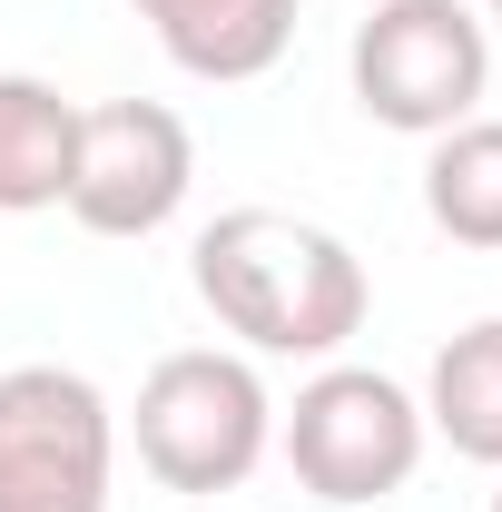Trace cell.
Wrapping results in <instances>:
<instances>
[{
    "instance_id": "cell-5",
    "label": "cell",
    "mask_w": 502,
    "mask_h": 512,
    "mask_svg": "<svg viewBox=\"0 0 502 512\" xmlns=\"http://www.w3.org/2000/svg\"><path fill=\"white\" fill-rule=\"evenodd\" d=\"M119 414L79 365L0 375V512H109Z\"/></svg>"
},
{
    "instance_id": "cell-6",
    "label": "cell",
    "mask_w": 502,
    "mask_h": 512,
    "mask_svg": "<svg viewBox=\"0 0 502 512\" xmlns=\"http://www.w3.org/2000/svg\"><path fill=\"white\" fill-rule=\"evenodd\" d=\"M197 188V138L178 109L158 99H99L79 109V148H69V217L89 237H158Z\"/></svg>"
},
{
    "instance_id": "cell-3",
    "label": "cell",
    "mask_w": 502,
    "mask_h": 512,
    "mask_svg": "<svg viewBox=\"0 0 502 512\" xmlns=\"http://www.w3.org/2000/svg\"><path fill=\"white\" fill-rule=\"evenodd\" d=\"M355 99L375 128L404 138H443V128L483 119V89H493V40H483V10L473 0H375L355 20Z\"/></svg>"
},
{
    "instance_id": "cell-1",
    "label": "cell",
    "mask_w": 502,
    "mask_h": 512,
    "mask_svg": "<svg viewBox=\"0 0 502 512\" xmlns=\"http://www.w3.org/2000/svg\"><path fill=\"white\" fill-rule=\"evenodd\" d=\"M197 306L227 325L247 355H345V335H365V256L345 247L335 227L315 217H286V207H227L207 217L188 247Z\"/></svg>"
},
{
    "instance_id": "cell-11",
    "label": "cell",
    "mask_w": 502,
    "mask_h": 512,
    "mask_svg": "<svg viewBox=\"0 0 502 512\" xmlns=\"http://www.w3.org/2000/svg\"><path fill=\"white\" fill-rule=\"evenodd\" d=\"M483 10H493V20H502V0H483Z\"/></svg>"
},
{
    "instance_id": "cell-10",
    "label": "cell",
    "mask_w": 502,
    "mask_h": 512,
    "mask_svg": "<svg viewBox=\"0 0 502 512\" xmlns=\"http://www.w3.org/2000/svg\"><path fill=\"white\" fill-rule=\"evenodd\" d=\"M424 217L453 247H502V119H463L424 158Z\"/></svg>"
},
{
    "instance_id": "cell-7",
    "label": "cell",
    "mask_w": 502,
    "mask_h": 512,
    "mask_svg": "<svg viewBox=\"0 0 502 512\" xmlns=\"http://www.w3.org/2000/svg\"><path fill=\"white\" fill-rule=\"evenodd\" d=\"M128 10L158 30V50L188 79H217V89L266 79L296 40V0H128Z\"/></svg>"
},
{
    "instance_id": "cell-4",
    "label": "cell",
    "mask_w": 502,
    "mask_h": 512,
    "mask_svg": "<svg viewBox=\"0 0 502 512\" xmlns=\"http://www.w3.org/2000/svg\"><path fill=\"white\" fill-rule=\"evenodd\" d=\"M276 444H286V463L315 503H335V512L394 503L424 463V394H404L375 365H325L315 384H296Z\"/></svg>"
},
{
    "instance_id": "cell-9",
    "label": "cell",
    "mask_w": 502,
    "mask_h": 512,
    "mask_svg": "<svg viewBox=\"0 0 502 512\" xmlns=\"http://www.w3.org/2000/svg\"><path fill=\"white\" fill-rule=\"evenodd\" d=\"M424 434L463 453V463H493L502 473V316L463 325L424 375Z\"/></svg>"
},
{
    "instance_id": "cell-12",
    "label": "cell",
    "mask_w": 502,
    "mask_h": 512,
    "mask_svg": "<svg viewBox=\"0 0 502 512\" xmlns=\"http://www.w3.org/2000/svg\"><path fill=\"white\" fill-rule=\"evenodd\" d=\"M483 512H502V493H493V503H483Z\"/></svg>"
},
{
    "instance_id": "cell-8",
    "label": "cell",
    "mask_w": 502,
    "mask_h": 512,
    "mask_svg": "<svg viewBox=\"0 0 502 512\" xmlns=\"http://www.w3.org/2000/svg\"><path fill=\"white\" fill-rule=\"evenodd\" d=\"M69 148H79V99H60L30 69H0V217H40L69 197Z\"/></svg>"
},
{
    "instance_id": "cell-2",
    "label": "cell",
    "mask_w": 502,
    "mask_h": 512,
    "mask_svg": "<svg viewBox=\"0 0 502 512\" xmlns=\"http://www.w3.org/2000/svg\"><path fill=\"white\" fill-rule=\"evenodd\" d=\"M128 434H138V463L168 493H237L266 463V444H276V394H266V375L247 355L178 345V355L148 365Z\"/></svg>"
}]
</instances>
